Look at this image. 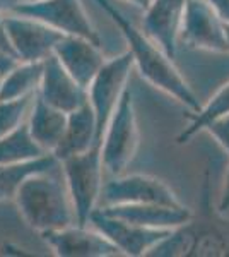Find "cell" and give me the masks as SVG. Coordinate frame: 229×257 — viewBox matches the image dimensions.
I'll return each mask as SVG.
<instances>
[{
  "mask_svg": "<svg viewBox=\"0 0 229 257\" xmlns=\"http://www.w3.org/2000/svg\"><path fill=\"white\" fill-rule=\"evenodd\" d=\"M207 184L203 196V213L200 218H191L185 225L173 228L149 252V257H198V255H229V219L220 218V211L212 214L207 204Z\"/></svg>",
  "mask_w": 229,
  "mask_h": 257,
  "instance_id": "cell-3",
  "label": "cell"
},
{
  "mask_svg": "<svg viewBox=\"0 0 229 257\" xmlns=\"http://www.w3.org/2000/svg\"><path fill=\"white\" fill-rule=\"evenodd\" d=\"M14 201L28 226L40 235L76 223V213L62 173V163L53 170L26 178Z\"/></svg>",
  "mask_w": 229,
  "mask_h": 257,
  "instance_id": "cell-2",
  "label": "cell"
},
{
  "mask_svg": "<svg viewBox=\"0 0 229 257\" xmlns=\"http://www.w3.org/2000/svg\"><path fill=\"white\" fill-rule=\"evenodd\" d=\"M226 35H227V41H229V24H226Z\"/></svg>",
  "mask_w": 229,
  "mask_h": 257,
  "instance_id": "cell-31",
  "label": "cell"
},
{
  "mask_svg": "<svg viewBox=\"0 0 229 257\" xmlns=\"http://www.w3.org/2000/svg\"><path fill=\"white\" fill-rule=\"evenodd\" d=\"M89 226H94L98 231L111 240L122 255L140 257L147 255L162 238H166L171 230H159V228H147L125 219L110 216L101 209H96L91 214Z\"/></svg>",
  "mask_w": 229,
  "mask_h": 257,
  "instance_id": "cell-11",
  "label": "cell"
},
{
  "mask_svg": "<svg viewBox=\"0 0 229 257\" xmlns=\"http://www.w3.org/2000/svg\"><path fill=\"white\" fill-rule=\"evenodd\" d=\"M139 141L140 134L134 108V93L128 86L101 141L103 167L110 175L118 177L125 173L128 165L135 158Z\"/></svg>",
  "mask_w": 229,
  "mask_h": 257,
  "instance_id": "cell-5",
  "label": "cell"
},
{
  "mask_svg": "<svg viewBox=\"0 0 229 257\" xmlns=\"http://www.w3.org/2000/svg\"><path fill=\"white\" fill-rule=\"evenodd\" d=\"M45 155H52V153H45L33 141L26 122L9 136L0 139V165L23 163V161L36 160Z\"/></svg>",
  "mask_w": 229,
  "mask_h": 257,
  "instance_id": "cell-22",
  "label": "cell"
},
{
  "mask_svg": "<svg viewBox=\"0 0 229 257\" xmlns=\"http://www.w3.org/2000/svg\"><path fill=\"white\" fill-rule=\"evenodd\" d=\"M6 23L21 62H43L55 52L58 41L65 36L43 21L16 12L6 14Z\"/></svg>",
  "mask_w": 229,
  "mask_h": 257,
  "instance_id": "cell-10",
  "label": "cell"
},
{
  "mask_svg": "<svg viewBox=\"0 0 229 257\" xmlns=\"http://www.w3.org/2000/svg\"><path fill=\"white\" fill-rule=\"evenodd\" d=\"M53 254L58 257H113L122 255L118 247L108 240L101 231L89 225H70L60 230L41 233Z\"/></svg>",
  "mask_w": 229,
  "mask_h": 257,
  "instance_id": "cell-12",
  "label": "cell"
},
{
  "mask_svg": "<svg viewBox=\"0 0 229 257\" xmlns=\"http://www.w3.org/2000/svg\"><path fill=\"white\" fill-rule=\"evenodd\" d=\"M207 132L220 144V148L229 155V113L209 123L205 128Z\"/></svg>",
  "mask_w": 229,
  "mask_h": 257,
  "instance_id": "cell-24",
  "label": "cell"
},
{
  "mask_svg": "<svg viewBox=\"0 0 229 257\" xmlns=\"http://www.w3.org/2000/svg\"><path fill=\"white\" fill-rule=\"evenodd\" d=\"M103 213L110 216L125 219L147 228H159V230H173L193 218V213L186 206H168V204H106L101 208Z\"/></svg>",
  "mask_w": 229,
  "mask_h": 257,
  "instance_id": "cell-16",
  "label": "cell"
},
{
  "mask_svg": "<svg viewBox=\"0 0 229 257\" xmlns=\"http://www.w3.org/2000/svg\"><path fill=\"white\" fill-rule=\"evenodd\" d=\"M227 113H229V81L205 103V105H202L200 110L190 111V113L186 115L188 123H186V125L183 127V131L178 134L176 143L178 144L190 143V139L193 138V136H197L198 132L205 131L209 123H212L214 120L224 117V115H227Z\"/></svg>",
  "mask_w": 229,
  "mask_h": 257,
  "instance_id": "cell-21",
  "label": "cell"
},
{
  "mask_svg": "<svg viewBox=\"0 0 229 257\" xmlns=\"http://www.w3.org/2000/svg\"><path fill=\"white\" fill-rule=\"evenodd\" d=\"M19 62L21 60L14 59V57H11V55H7V53L0 52V74H4V76H6L11 69H14L16 65L19 64Z\"/></svg>",
  "mask_w": 229,
  "mask_h": 257,
  "instance_id": "cell-28",
  "label": "cell"
},
{
  "mask_svg": "<svg viewBox=\"0 0 229 257\" xmlns=\"http://www.w3.org/2000/svg\"><path fill=\"white\" fill-rule=\"evenodd\" d=\"M67 122L69 113L48 105L47 101H43L36 94L31 110H29V117L26 123L33 141L45 153H52V155L55 153V149L62 143V138L65 134Z\"/></svg>",
  "mask_w": 229,
  "mask_h": 257,
  "instance_id": "cell-18",
  "label": "cell"
},
{
  "mask_svg": "<svg viewBox=\"0 0 229 257\" xmlns=\"http://www.w3.org/2000/svg\"><path fill=\"white\" fill-rule=\"evenodd\" d=\"M16 14L40 19L57 31L69 36H82L101 45L98 31L94 30L89 16L81 0H43V2H24L14 9Z\"/></svg>",
  "mask_w": 229,
  "mask_h": 257,
  "instance_id": "cell-7",
  "label": "cell"
},
{
  "mask_svg": "<svg viewBox=\"0 0 229 257\" xmlns=\"http://www.w3.org/2000/svg\"><path fill=\"white\" fill-rule=\"evenodd\" d=\"M43 62H19L0 82V101L33 96L38 93Z\"/></svg>",
  "mask_w": 229,
  "mask_h": 257,
  "instance_id": "cell-20",
  "label": "cell"
},
{
  "mask_svg": "<svg viewBox=\"0 0 229 257\" xmlns=\"http://www.w3.org/2000/svg\"><path fill=\"white\" fill-rule=\"evenodd\" d=\"M38 96L48 105L70 113L89 101V93L70 76L55 53L43 60V74L38 88Z\"/></svg>",
  "mask_w": 229,
  "mask_h": 257,
  "instance_id": "cell-13",
  "label": "cell"
},
{
  "mask_svg": "<svg viewBox=\"0 0 229 257\" xmlns=\"http://www.w3.org/2000/svg\"><path fill=\"white\" fill-rule=\"evenodd\" d=\"M35 96H26L19 99L0 101V139L9 136L16 128H19L26 122V115L29 113L35 101Z\"/></svg>",
  "mask_w": 229,
  "mask_h": 257,
  "instance_id": "cell-23",
  "label": "cell"
},
{
  "mask_svg": "<svg viewBox=\"0 0 229 257\" xmlns=\"http://www.w3.org/2000/svg\"><path fill=\"white\" fill-rule=\"evenodd\" d=\"M209 2L212 4V7L217 11L220 19L226 24H229V0H209Z\"/></svg>",
  "mask_w": 229,
  "mask_h": 257,
  "instance_id": "cell-27",
  "label": "cell"
},
{
  "mask_svg": "<svg viewBox=\"0 0 229 257\" xmlns=\"http://www.w3.org/2000/svg\"><path fill=\"white\" fill-rule=\"evenodd\" d=\"M55 55L62 62L70 76L76 79L82 88H89L96 74L105 65V55L101 52V45L82 38V36H69L58 41L55 47Z\"/></svg>",
  "mask_w": 229,
  "mask_h": 257,
  "instance_id": "cell-15",
  "label": "cell"
},
{
  "mask_svg": "<svg viewBox=\"0 0 229 257\" xmlns=\"http://www.w3.org/2000/svg\"><path fill=\"white\" fill-rule=\"evenodd\" d=\"M24 2H43V0H24Z\"/></svg>",
  "mask_w": 229,
  "mask_h": 257,
  "instance_id": "cell-32",
  "label": "cell"
},
{
  "mask_svg": "<svg viewBox=\"0 0 229 257\" xmlns=\"http://www.w3.org/2000/svg\"><path fill=\"white\" fill-rule=\"evenodd\" d=\"M103 11L113 19L116 28L123 35L128 45V52L134 57V64L139 70L140 77L145 79L156 89L166 93L185 105L190 111H198L202 108L197 94L180 74L173 59L162 50L154 40L149 38L144 31L132 23L115 4L110 0H96Z\"/></svg>",
  "mask_w": 229,
  "mask_h": 257,
  "instance_id": "cell-1",
  "label": "cell"
},
{
  "mask_svg": "<svg viewBox=\"0 0 229 257\" xmlns=\"http://www.w3.org/2000/svg\"><path fill=\"white\" fill-rule=\"evenodd\" d=\"M57 167H60V161L55 155H45L23 163L0 165V201H14L26 178Z\"/></svg>",
  "mask_w": 229,
  "mask_h": 257,
  "instance_id": "cell-19",
  "label": "cell"
},
{
  "mask_svg": "<svg viewBox=\"0 0 229 257\" xmlns=\"http://www.w3.org/2000/svg\"><path fill=\"white\" fill-rule=\"evenodd\" d=\"M21 4H24V0H0V12H4V14L14 12L16 7Z\"/></svg>",
  "mask_w": 229,
  "mask_h": 257,
  "instance_id": "cell-29",
  "label": "cell"
},
{
  "mask_svg": "<svg viewBox=\"0 0 229 257\" xmlns=\"http://www.w3.org/2000/svg\"><path fill=\"white\" fill-rule=\"evenodd\" d=\"M217 211H220V214H224L229 211V168H227L226 178H224V189H222V194H220Z\"/></svg>",
  "mask_w": 229,
  "mask_h": 257,
  "instance_id": "cell-26",
  "label": "cell"
},
{
  "mask_svg": "<svg viewBox=\"0 0 229 257\" xmlns=\"http://www.w3.org/2000/svg\"><path fill=\"white\" fill-rule=\"evenodd\" d=\"M60 163L70 199H72L76 223L81 226H87L91 214L98 209L96 204L103 192V168L105 167H103L101 146L70 156Z\"/></svg>",
  "mask_w": 229,
  "mask_h": 257,
  "instance_id": "cell-4",
  "label": "cell"
},
{
  "mask_svg": "<svg viewBox=\"0 0 229 257\" xmlns=\"http://www.w3.org/2000/svg\"><path fill=\"white\" fill-rule=\"evenodd\" d=\"M125 2L134 4V6H137V7H142V9L145 11V9H147L149 4H151V0H125Z\"/></svg>",
  "mask_w": 229,
  "mask_h": 257,
  "instance_id": "cell-30",
  "label": "cell"
},
{
  "mask_svg": "<svg viewBox=\"0 0 229 257\" xmlns=\"http://www.w3.org/2000/svg\"><path fill=\"white\" fill-rule=\"evenodd\" d=\"M0 52H2V53H7V55L14 57V59H18V53H16L14 45H12L9 30H7L6 14H4V12H0ZM18 60H19V59H18Z\"/></svg>",
  "mask_w": 229,
  "mask_h": 257,
  "instance_id": "cell-25",
  "label": "cell"
},
{
  "mask_svg": "<svg viewBox=\"0 0 229 257\" xmlns=\"http://www.w3.org/2000/svg\"><path fill=\"white\" fill-rule=\"evenodd\" d=\"M2 77H4V74H0V79H2Z\"/></svg>",
  "mask_w": 229,
  "mask_h": 257,
  "instance_id": "cell-33",
  "label": "cell"
},
{
  "mask_svg": "<svg viewBox=\"0 0 229 257\" xmlns=\"http://www.w3.org/2000/svg\"><path fill=\"white\" fill-rule=\"evenodd\" d=\"M96 146H101L98 134V120H96L93 106L87 101L84 106L69 113L65 134L53 155L57 156L58 161H64L70 156L81 155Z\"/></svg>",
  "mask_w": 229,
  "mask_h": 257,
  "instance_id": "cell-17",
  "label": "cell"
},
{
  "mask_svg": "<svg viewBox=\"0 0 229 257\" xmlns=\"http://www.w3.org/2000/svg\"><path fill=\"white\" fill-rule=\"evenodd\" d=\"M0 82H2V79H0Z\"/></svg>",
  "mask_w": 229,
  "mask_h": 257,
  "instance_id": "cell-34",
  "label": "cell"
},
{
  "mask_svg": "<svg viewBox=\"0 0 229 257\" xmlns=\"http://www.w3.org/2000/svg\"><path fill=\"white\" fill-rule=\"evenodd\" d=\"M180 40L190 48L229 53L226 23L209 0H188L183 16Z\"/></svg>",
  "mask_w": 229,
  "mask_h": 257,
  "instance_id": "cell-8",
  "label": "cell"
},
{
  "mask_svg": "<svg viewBox=\"0 0 229 257\" xmlns=\"http://www.w3.org/2000/svg\"><path fill=\"white\" fill-rule=\"evenodd\" d=\"M186 2L188 0H151L144 12V33L171 59L176 55Z\"/></svg>",
  "mask_w": 229,
  "mask_h": 257,
  "instance_id": "cell-14",
  "label": "cell"
},
{
  "mask_svg": "<svg viewBox=\"0 0 229 257\" xmlns=\"http://www.w3.org/2000/svg\"><path fill=\"white\" fill-rule=\"evenodd\" d=\"M134 65V57L130 52H125L115 59L106 60L87 88L89 103L96 113V120H98L99 141H103L108 123L113 117L123 93L128 88V79H130Z\"/></svg>",
  "mask_w": 229,
  "mask_h": 257,
  "instance_id": "cell-6",
  "label": "cell"
},
{
  "mask_svg": "<svg viewBox=\"0 0 229 257\" xmlns=\"http://www.w3.org/2000/svg\"><path fill=\"white\" fill-rule=\"evenodd\" d=\"M101 197L106 204H168L183 206L176 194L173 192L161 178L144 173H132V175L115 177L113 180L103 185Z\"/></svg>",
  "mask_w": 229,
  "mask_h": 257,
  "instance_id": "cell-9",
  "label": "cell"
}]
</instances>
